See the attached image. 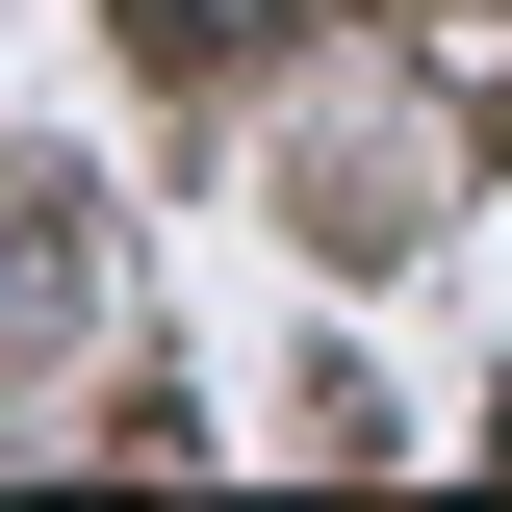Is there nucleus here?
Masks as SVG:
<instances>
[{"instance_id":"obj_1","label":"nucleus","mask_w":512,"mask_h":512,"mask_svg":"<svg viewBox=\"0 0 512 512\" xmlns=\"http://www.w3.org/2000/svg\"><path fill=\"white\" fill-rule=\"evenodd\" d=\"M103 308V180H52V154H26V180H0V359H26V333H77Z\"/></svg>"},{"instance_id":"obj_2","label":"nucleus","mask_w":512,"mask_h":512,"mask_svg":"<svg viewBox=\"0 0 512 512\" xmlns=\"http://www.w3.org/2000/svg\"><path fill=\"white\" fill-rule=\"evenodd\" d=\"M128 26H154V52H256L282 0H128Z\"/></svg>"},{"instance_id":"obj_3","label":"nucleus","mask_w":512,"mask_h":512,"mask_svg":"<svg viewBox=\"0 0 512 512\" xmlns=\"http://www.w3.org/2000/svg\"><path fill=\"white\" fill-rule=\"evenodd\" d=\"M487 154H512V103H487Z\"/></svg>"},{"instance_id":"obj_4","label":"nucleus","mask_w":512,"mask_h":512,"mask_svg":"<svg viewBox=\"0 0 512 512\" xmlns=\"http://www.w3.org/2000/svg\"><path fill=\"white\" fill-rule=\"evenodd\" d=\"M436 26H461V0H436Z\"/></svg>"}]
</instances>
